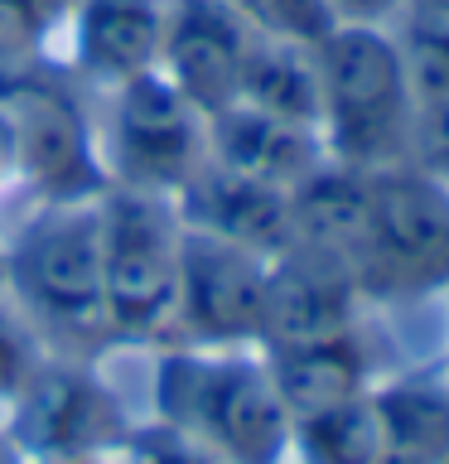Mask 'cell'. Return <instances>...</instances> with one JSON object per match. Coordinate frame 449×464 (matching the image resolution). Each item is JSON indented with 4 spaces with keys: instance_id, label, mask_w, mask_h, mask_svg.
I'll list each match as a JSON object with an SVG mask.
<instances>
[{
    "instance_id": "2",
    "label": "cell",
    "mask_w": 449,
    "mask_h": 464,
    "mask_svg": "<svg viewBox=\"0 0 449 464\" xmlns=\"http://www.w3.org/2000/svg\"><path fill=\"white\" fill-rule=\"evenodd\" d=\"M319 140L348 169H387L411 155V82L396 29L333 24L314 44Z\"/></svg>"
},
{
    "instance_id": "19",
    "label": "cell",
    "mask_w": 449,
    "mask_h": 464,
    "mask_svg": "<svg viewBox=\"0 0 449 464\" xmlns=\"http://www.w3.org/2000/svg\"><path fill=\"white\" fill-rule=\"evenodd\" d=\"M72 5H78V0H0V78L29 72L24 58L34 53L58 24H68Z\"/></svg>"
},
{
    "instance_id": "26",
    "label": "cell",
    "mask_w": 449,
    "mask_h": 464,
    "mask_svg": "<svg viewBox=\"0 0 449 464\" xmlns=\"http://www.w3.org/2000/svg\"><path fill=\"white\" fill-rule=\"evenodd\" d=\"M29 464H116V455H97V459H29Z\"/></svg>"
},
{
    "instance_id": "16",
    "label": "cell",
    "mask_w": 449,
    "mask_h": 464,
    "mask_svg": "<svg viewBox=\"0 0 449 464\" xmlns=\"http://www.w3.org/2000/svg\"><path fill=\"white\" fill-rule=\"evenodd\" d=\"M382 450L377 464H449V382L440 377H391L372 387Z\"/></svg>"
},
{
    "instance_id": "1",
    "label": "cell",
    "mask_w": 449,
    "mask_h": 464,
    "mask_svg": "<svg viewBox=\"0 0 449 464\" xmlns=\"http://www.w3.org/2000/svg\"><path fill=\"white\" fill-rule=\"evenodd\" d=\"M155 411L223 464H285L290 411L261 348H165L155 362Z\"/></svg>"
},
{
    "instance_id": "6",
    "label": "cell",
    "mask_w": 449,
    "mask_h": 464,
    "mask_svg": "<svg viewBox=\"0 0 449 464\" xmlns=\"http://www.w3.org/2000/svg\"><path fill=\"white\" fill-rule=\"evenodd\" d=\"M203 155H208L203 116L159 68L116 87L107 145H101V169L111 184L174 198L179 184L203 165Z\"/></svg>"
},
{
    "instance_id": "22",
    "label": "cell",
    "mask_w": 449,
    "mask_h": 464,
    "mask_svg": "<svg viewBox=\"0 0 449 464\" xmlns=\"http://www.w3.org/2000/svg\"><path fill=\"white\" fill-rule=\"evenodd\" d=\"M116 464H223L208 445L188 440L174 426H145V430H130L121 450H116Z\"/></svg>"
},
{
    "instance_id": "20",
    "label": "cell",
    "mask_w": 449,
    "mask_h": 464,
    "mask_svg": "<svg viewBox=\"0 0 449 464\" xmlns=\"http://www.w3.org/2000/svg\"><path fill=\"white\" fill-rule=\"evenodd\" d=\"M223 5L242 14L252 34L310 44V49L333 29V14L324 0H223Z\"/></svg>"
},
{
    "instance_id": "15",
    "label": "cell",
    "mask_w": 449,
    "mask_h": 464,
    "mask_svg": "<svg viewBox=\"0 0 449 464\" xmlns=\"http://www.w3.org/2000/svg\"><path fill=\"white\" fill-rule=\"evenodd\" d=\"M261 358H266V372H271L275 392H281L290 420L377 387L372 358L358 339V324L343 334H324V339L271 343V348H261Z\"/></svg>"
},
{
    "instance_id": "27",
    "label": "cell",
    "mask_w": 449,
    "mask_h": 464,
    "mask_svg": "<svg viewBox=\"0 0 449 464\" xmlns=\"http://www.w3.org/2000/svg\"><path fill=\"white\" fill-rule=\"evenodd\" d=\"M0 464H10V459H5V450H0Z\"/></svg>"
},
{
    "instance_id": "21",
    "label": "cell",
    "mask_w": 449,
    "mask_h": 464,
    "mask_svg": "<svg viewBox=\"0 0 449 464\" xmlns=\"http://www.w3.org/2000/svg\"><path fill=\"white\" fill-rule=\"evenodd\" d=\"M43 368L34 324L24 319V310L0 300V406H10L29 387V377Z\"/></svg>"
},
{
    "instance_id": "4",
    "label": "cell",
    "mask_w": 449,
    "mask_h": 464,
    "mask_svg": "<svg viewBox=\"0 0 449 464\" xmlns=\"http://www.w3.org/2000/svg\"><path fill=\"white\" fill-rule=\"evenodd\" d=\"M0 281L14 290V304L29 324H43L63 339H97L107 329L101 304V218L97 198L43 203L10 237L0 256Z\"/></svg>"
},
{
    "instance_id": "25",
    "label": "cell",
    "mask_w": 449,
    "mask_h": 464,
    "mask_svg": "<svg viewBox=\"0 0 449 464\" xmlns=\"http://www.w3.org/2000/svg\"><path fill=\"white\" fill-rule=\"evenodd\" d=\"M406 14H411V20L449 24V0H406Z\"/></svg>"
},
{
    "instance_id": "3",
    "label": "cell",
    "mask_w": 449,
    "mask_h": 464,
    "mask_svg": "<svg viewBox=\"0 0 449 464\" xmlns=\"http://www.w3.org/2000/svg\"><path fill=\"white\" fill-rule=\"evenodd\" d=\"M362 300L449 290V184L416 165L368 169V213L348 252Z\"/></svg>"
},
{
    "instance_id": "23",
    "label": "cell",
    "mask_w": 449,
    "mask_h": 464,
    "mask_svg": "<svg viewBox=\"0 0 449 464\" xmlns=\"http://www.w3.org/2000/svg\"><path fill=\"white\" fill-rule=\"evenodd\" d=\"M333 24H377L391 29L406 14V0H324Z\"/></svg>"
},
{
    "instance_id": "7",
    "label": "cell",
    "mask_w": 449,
    "mask_h": 464,
    "mask_svg": "<svg viewBox=\"0 0 449 464\" xmlns=\"http://www.w3.org/2000/svg\"><path fill=\"white\" fill-rule=\"evenodd\" d=\"M0 107L14 121L20 184L39 188L43 203L101 198L111 188L87 116L68 97V87H58L53 78H34V72H10L0 78Z\"/></svg>"
},
{
    "instance_id": "24",
    "label": "cell",
    "mask_w": 449,
    "mask_h": 464,
    "mask_svg": "<svg viewBox=\"0 0 449 464\" xmlns=\"http://www.w3.org/2000/svg\"><path fill=\"white\" fill-rule=\"evenodd\" d=\"M5 184H20V165H14V121L0 107V188Z\"/></svg>"
},
{
    "instance_id": "18",
    "label": "cell",
    "mask_w": 449,
    "mask_h": 464,
    "mask_svg": "<svg viewBox=\"0 0 449 464\" xmlns=\"http://www.w3.org/2000/svg\"><path fill=\"white\" fill-rule=\"evenodd\" d=\"M377 450H382V420H377L372 387L290 420L295 464H377Z\"/></svg>"
},
{
    "instance_id": "8",
    "label": "cell",
    "mask_w": 449,
    "mask_h": 464,
    "mask_svg": "<svg viewBox=\"0 0 449 464\" xmlns=\"http://www.w3.org/2000/svg\"><path fill=\"white\" fill-rule=\"evenodd\" d=\"M266 261L237 242L184 227L174 329L194 348H261L266 324Z\"/></svg>"
},
{
    "instance_id": "17",
    "label": "cell",
    "mask_w": 449,
    "mask_h": 464,
    "mask_svg": "<svg viewBox=\"0 0 449 464\" xmlns=\"http://www.w3.org/2000/svg\"><path fill=\"white\" fill-rule=\"evenodd\" d=\"M237 102L256 111H271L281 121L314 126L319 130V68L310 44H290V39H266L256 34L242 63V87Z\"/></svg>"
},
{
    "instance_id": "11",
    "label": "cell",
    "mask_w": 449,
    "mask_h": 464,
    "mask_svg": "<svg viewBox=\"0 0 449 464\" xmlns=\"http://www.w3.org/2000/svg\"><path fill=\"white\" fill-rule=\"evenodd\" d=\"M358 276L348 271L339 252H324L314 242H290L266 261V324L261 348L324 339L358 324Z\"/></svg>"
},
{
    "instance_id": "5",
    "label": "cell",
    "mask_w": 449,
    "mask_h": 464,
    "mask_svg": "<svg viewBox=\"0 0 449 464\" xmlns=\"http://www.w3.org/2000/svg\"><path fill=\"white\" fill-rule=\"evenodd\" d=\"M101 218V304L121 339H155L174 329L179 300V237L174 198L111 184L97 198Z\"/></svg>"
},
{
    "instance_id": "12",
    "label": "cell",
    "mask_w": 449,
    "mask_h": 464,
    "mask_svg": "<svg viewBox=\"0 0 449 464\" xmlns=\"http://www.w3.org/2000/svg\"><path fill=\"white\" fill-rule=\"evenodd\" d=\"M174 213L184 227L208 232V237L237 242L246 252L275 256L281 246L295 242V223H290V194L271 188L261 179H246L237 169H223L203 155V165L188 174L174 194Z\"/></svg>"
},
{
    "instance_id": "14",
    "label": "cell",
    "mask_w": 449,
    "mask_h": 464,
    "mask_svg": "<svg viewBox=\"0 0 449 464\" xmlns=\"http://www.w3.org/2000/svg\"><path fill=\"white\" fill-rule=\"evenodd\" d=\"M72 63L92 82L121 87L159 68L165 0H78L68 14Z\"/></svg>"
},
{
    "instance_id": "13",
    "label": "cell",
    "mask_w": 449,
    "mask_h": 464,
    "mask_svg": "<svg viewBox=\"0 0 449 464\" xmlns=\"http://www.w3.org/2000/svg\"><path fill=\"white\" fill-rule=\"evenodd\" d=\"M203 145H208L213 165L237 169L271 188H285V194L329 160L314 126L281 121V116L256 111L246 102H232V107L203 116Z\"/></svg>"
},
{
    "instance_id": "9",
    "label": "cell",
    "mask_w": 449,
    "mask_h": 464,
    "mask_svg": "<svg viewBox=\"0 0 449 464\" xmlns=\"http://www.w3.org/2000/svg\"><path fill=\"white\" fill-rule=\"evenodd\" d=\"M5 411V445L24 464L116 455L130 435L121 401L87 368H68V362H43Z\"/></svg>"
},
{
    "instance_id": "10",
    "label": "cell",
    "mask_w": 449,
    "mask_h": 464,
    "mask_svg": "<svg viewBox=\"0 0 449 464\" xmlns=\"http://www.w3.org/2000/svg\"><path fill=\"white\" fill-rule=\"evenodd\" d=\"M252 29L223 0H165V39L159 72L179 87L198 116H213L237 102L242 63L252 49Z\"/></svg>"
}]
</instances>
